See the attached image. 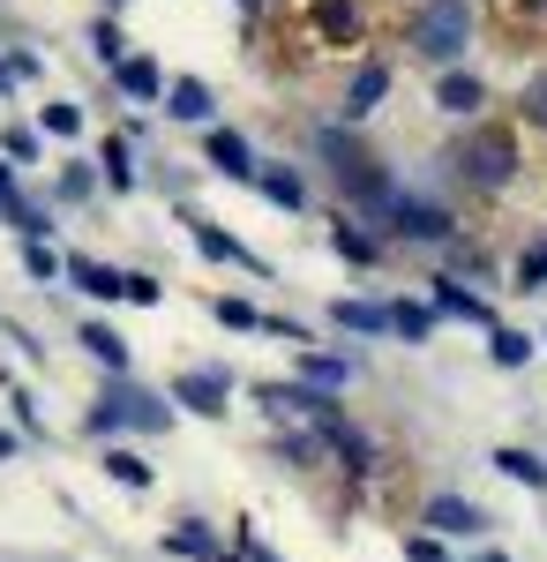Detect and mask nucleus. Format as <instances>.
<instances>
[{"instance_id": "f257e3e1", "label": "nucleus", "mask_w": 547, "mask_h": 562, "mask_svg": "<svg viewBox=\"0 0 547 562\" xmlns=\"http://www.w3.org/2000/svg\"><path fill=\"white\" fill-rule=\"evenodd\" d=\"M413 45H421V60H435V68H458V53L472 45V0H421Z\"/></svg>"}, {"instance_id": "f03ea898", "label": "nucleus", "mask_w": 547, "mask_h": 562, "mask_svg": "<svg viewBox=\"0 0 547 562\" xmlns=\"http://www.w3.org/2000/svg\"><path fill=\"white\" fill-rule=\"evenodd\" d=\"M450 166H458V180H472V188H510V173H517V143L495 135V128L458 135V143H450Z\"/></svg>"}, {"instance_id": "7ed1b4c3", "label": "nucleus", "mask_w": 547, "mask_h": 562, "mask_svg": "<svg viewBox=\"0 0 547 562\" xmlns=\"http://www.w3.org/2000/svg\"><path fill=\"white\" fill-rule=\"evenodd\" d=\"M166 420H172V413L158 405V397H150V390H135V383L105 390V405L90 413V428H98V435H113V428H143V435H158Z\"/></svg>"}, {"instance_id": "20e7f679", "label": "nucleus", "mask_w": 547, "mask_h": 562, "mask_svg": "<svg viewBox=\"0 0 547 562\" xmlns=\"http://www.w3.org/2000/svg\"><path fill=\"white\" fill-rule=\"evenodd\" d=\"M323 150H331L337 180H345V195H368V203H382L390 211V180H382V166L368 158V150H353L345 135H323Z\"/></svg>"}, {"instance_id": "39448f33", "label": "nucleus", "mask_w": 547, "mask_h": 562, "mask_svg": "<svg viewBox=\"0 0 547 562\" xmlns=\"http://www.w3.org/2000/svg\"><path fill=\"white\" fill-rule=\"evenodd\" d=\"M308 31L323 45H360L368 38V8L360 0H308Z\"/></svg>"}, {"instance_id": "423d86ee", "label": "nucleus", "mask_w": 547, "mask_h": 562, "mask_svg": "<svg viewBox=\"0 0 547 562\" xmlns=\"http://www.w3.org/2000/svg\"><path fill=\"white\" fill-rule=\"evenodd\" d=\"M255 397H263V405H278V413H308L315 428H337V420H345L331 390H308V383H263Z\"/></svg>"}, {"instance_id": "0eeeda50", "label": "nucleus", "mask_w": 547, "mask_h": 562, "mask_svg": "<svg viewBox=\"0 0 547 562\" xmlns=\"http://www.w3.org/2000/svg\"><path fill=\"white\" fill-rule=\"evenodd\" d=\"M390 217L405 240H450V211L443 203H421V195H390Z\"/></svg>"}, {"instance_id": "6e6552de", "label": "nucleus", "mask_w": 547, "mask_h": 562, "mask_svg": "<svg viewBox=\"0 0 547 562\" xmlns=\"http://www.w3.org/2000/svg\"><path fill=\"white\" fill-rule=\"evenodd\" d=\"M225 397H233V375H225V368H196V375H180V405L203 413V420L225 413Z\"/></svg>"}, {"instance_id": "1a4fd4ad", "label": "nucleus", "mask_w": 547, "mask_h": 562, "mask_svg": "<svg viewBox=\"0 0 547 562\" xmlns=\"http://www.w3.org/2000/svg\"><path fill=\"white\" fill-rule=\"evenodd\" d=\"M421 525H435L443 540H472V532H480V525H488V518H480V510H472L465 495H427Z\"/></svg>"}, {"instance_id": "9d476101", "label": "nucleus", "mask_w": 547, "mask_h": 562, "mask_svg": "<svg viewBox=\"0 0 547 562\" xmlns=\"http://www.w3.org/2000/svg\"><path fill=\"white\" fill-rule=\"evenodd\" d=\"M172 555H188V562H233V548H225V540H217L211 525H196V518H180L172 525V540H166Z\"/></svg>"}, {"instance_id": "9b49d317", "label": "nucleus", "mask_w": 547, "mask_h": 562, "mask_svg": "<svg viewBox=\"0 0 547 562\" xmlns=\"http://www.w3.org/2000/svg\"><path fill=\"white\" fill-rule=\"evenodd\" d=\"M211 166L225 180H255V173H263L255 150H248V135H233V128H211Z\"/></svg>"}, {"instance_id": "f8f14e48", "label": "nucleus", "mask_w": 547, "mask_h": 562, "mask_svg": "<svg viewBox=\"0 0 547 562\" xmlns=\"http://www.w3.org/2000/svg\"><path fill=\"white\" fill-rule=\"evenodd\" d=\"M435 307H443V315H458V323H480V330H495V307L480 301V293H465L458 278H435Z\"/></svg>"}, {"instance_id": "ddd939ff", "label": "nucleus", "mask_w": 547, "mask_h": 562, "mask_svg": "<svg viewBox=\"0 0 547 562\" xmlns=\"http://www.w3.org/2000/svg\"><path fill=\"white\" fill-rule=\"evenodd\" d=\"M435 105H443V113H480V105H488V90H480V76H465V68H443V83H435Z\"/></svg>"}, {"instance_id": "4468645a", "label": "nucleus", "mask_w": 547, "mask_h": 562, "mask_svg": "<svg viewBox=\"0 0 547 562\" xmlns=\"http://www.w3.org/2000/svg\"><path fill=\"white\" fill-rule=\"evenodd\" d=\"M382 90H390V68H382V60H368V68H360V76L345 83V121H368Z\"/></svg>"}, {"instance_id": "2eb2a0df", "label": "nucleus", "mask_w": 547, "mask_h": 562, "mask_svg": "<svg viewBox=\"0 0 547 562\" xmlns=\"http://www.w3.org/2000/svg\"><path fill=\"white\" fill-rule=\"evenodd\" d=\"M188 225H196V248H203V256H211V262H241V270H263V262H255L248 248L233 240V233H217L211 217H188Z\"/></svg>"}, {"instance_id": "dca6fc26", "label": "nucleus", "mask_w": 547, "mask_h": 562, "mask_svg": "<svg viewBox=\"0 0 547 562\" xmlns=\"http://www.w3.org/2000/svg\"><path fill=\"white\" fill-rule=\"evenodd\" d=\"M166 113L172 121H211L217 105H211V90L196 83V76H180V83H166Z\"/></svg>"}, {"instance_id": "f3484780", "label": "nucleus", "mask_w": 547, "mask_h": 562, "mask_svg": "<svg viewBox=\"0 0 547 562\" xmlns=\"http://www.w3.org/2000/svg\"><path fill=\"white\" fill-rule=\"evenodd\" d=\"M68 278H76L83 293H98V301H121V293H127V270H105V262H90V256L68 262Z\"/></svg>"}, {"instance_id": "a211bd4d", "label": "nucleus", "mask_w": 547, "mask_h": 562, "mask_svg": "<svg viewBox=\"0 0 547 562\" xmlns=\"http://www.w3.org/2000/svg\"><path fill=\"white\" fill-rule=\"evenodd\" d=\"M263 195H270V203H278V211H308V180L293 173V166H263Z\"/></svg>"}, {"instance_id": "6ab92c4d", "label": "nucleus", "mask_w": 547, "mask_h": 562, "mask_svg": "<svg viewBox=\"0 0 547 562\" xmlns=\"http://www.w3.org/2000/svg\"><path fill=\"white\" fill-rule=\"evenodd\" d=\"M337 330H353V338H368V330H390V307L382 301H337Z\"/></svg>"}, {"instance_id": "aec40b11", "label": "nucleus", "mask_w": 547, "mask_h": 562, "mask_svg": "<svg viewBox=\"0 0 547 562\" xmlns=\"http://www.w3.org/2000/svg\"><path fill=\"white\" fill-rule=\"evenodd\" d=\"M495 465H503L510 480H525V487L547 495V458H533V450H495Z\"/></svg>"}, {"instance_id": "412c9836", "label": "nucleus", "mask_w": 547, "mask_h": 562, "mask_svg": "<svg viewBox=\"0 0 547 562\" xmlns=\"http://www.w3.org/2000/svg\"><path fill=\"white\" fill-rule=\"evenodd\" d=\"M390 330H398V338H427V330H435V307H421V301H390Z\"/></svg>"}, {"instance_id": "4be33fe9", "label": "nucleus", "mask_w": 547, "mask_h": 562, "mask_svg": "<svg viewBox=\"0 0 547 562\" xmlns=\"http://www.w3.org/2000/svg\"><path fill=\"white\" fill-rule=\"evenodd\" d=\"M121 90H127V98H158V90H166L158 60H121Z\"/></svg>"}, {"instance_id": "5701e85b", "label": "nucleus", "mask_w": 547, "mask_h": 562, "mask_svg": "<svg viewBox=\"0 0 547 562\" xmlns=\"http://www.w3.org/2000/svg\"><path fill=\"white\" fill-rule=\"evenodd\" d=\"M83 346L105 360V368H127V338L121 330H105V323H83Z\"/></svg>"}, {"instance_id": "b1692460", "label": "nucleus", "mask_w": 547, "mask_h": 562, "mask_svg": "<svg viewBox=\"0 0 547 562\" xmlns=\"http://www.w3.org/2000/svg\"><path fill=\"white\" fill-rule=\"evenodd\" d=\"M300 375H308L315 390H337L353 368H345V360H331V352H300Z\"/></svg>"}, {"instance_id": "393cba45", "label": "nucleus", "mask_w": 547, "mask_h": 562, "mask_svg": "<svg viewBox=\"0 0 547 562\" xmlns=\"http://www.w3.org/2000/svg\"><path fill=\"white\" fill-rule=\"evenodd\" d=\"M488 346H495V368H525V360H533V338H525V330H495Z\"/></svg>"}, {"instance_id": "a878e982", "label": "nucleus", "mask_w": 547, "mask_h": 562, "mask_svg": "<svg viewBox=\"0 0 547 562\" xmlns=\"http://www.w3.org/2000/svg\"><path fill=\"white\" fill-rule=\"evenodd\" d=\"M105 473L121 480V487H150V465H143L135 450H113V458H105Z\"/></svg>"}, {"instance_id": "bb28decb", "label": "nucleus", "mask_w": 547, "mask_h": 562, "mask_svg": "<svg viewBox=\"0 0 547 562\" xmlns=\"http://www.w3.org/2000/svg\"><path fill=\"white\" fill-rule=\"evenodd\" d=\"M517 113H525V121H533V128L547 135V68L533 76V83H525V98H517Z\"/></svg>"}, {"instance_id": "cd10ccee", "label": "nucleus", "mask_w": 547, "mask_h": 562, "mask_svg": "<svg viewBox=\"0 0 547 562\" xmlns=\"http://www.w3.org/2000/svg\"><path fill=\"white\" fill-rule=\"evenodd\" d=\"M331 240H337V256H345V262H376V240H368V233H353V225H337Z\"/></svg>"}, {"instance_id": "c85d7f7f", "label": "nucleus", "mask_w": 547, "mask_h": 562, "mask_svg": "<svg viewBox=\"0 0 547 562\" xmlns=\"http://www.w3.org/2000/svg\"><path fill=\"white\" fill-rule=\"evenodd\" d=\"M98 166H105V180H113V188H127V180H135V166H127V143H105V158H98Z\"/></svg>"}, {"instance_id": "c756f323", "label": "nucleus", "mask_w": 547, "mask_h": 562, "mask_svg": "<svg viewBox=\"0 0 547 562\" xmlns=\"http://www.w3.org/2000/svg\"><path fill=\"white\" fill-rule=\"evenodd\" d=\"M217 323H225V330H255L263 315H255L248 301H217Z\"/></svg>"}, {"instance_id": "7c9ffc66", "label": "nucleus", "mask_w": 547, "mask_h": 562, "mask_svg": "<svg viewBox=\"0 0 547 562\" xmlns=\"http://www.w3.org/2000/svg\"><path fill=\"white\" fill-rule=\"evenodd\" d=\"M525 285H533V293L547 285V233L533 240V248H525Z\"/></svg>"}, {"instance_id": "2f4dec72", "label": "nucleus", "mask_w": 547, "mask_h": 562, "mask_svg": "<svg viewBox=\"0 0 547 562\" xmlns=\"http://www.w3.org/2000/svg\"><path fill=\"white\" fill-rule=\"evenodd\" d=\"M121 301H135V307H158V278H143V270H127V293Z\"/></svg>"}, {"instance_id": "473e14b6", "label": "nucleus", "mask_w": 547, "mask_h": 562, "mask_svg": "<svg viewBox=\"0 0 547 562\" xmlns=\"http://www.w3.org/2000/svg\"><path fill=\"white\" fill-rule=\"evenodd\" d=\"M45 128H53V135H76V128H83V113H76V105H45Z\"/></svg>"}, {"instance_id": "72a5a7b5", "label": "nucleus", "mask_w": 547, "mask_h": 562, "mask_svg": "<svg viewBox=\"0 0 547 562\" xmlns=\"http://www.w3.org/2000/svg\"><path fill=\"white\" fill-rule=\"evenodd\" d=\"M90 45H98V53H105V60L121 68V31H113V23H98V31H90Z\"/></svg>"}, {"instance_id": "f704fd0d", "label": "nucleus", "mask_w": 547, "mask_h": 562, "mask_svg": "<svg viewBox=\"0 0 547 562\" xmlns=\"http://www.w3.org/2000/svg\"><path fill=\"white\" fill-rule=\"evenodd\" d=\"M405 555H413V562H443V548H435V540H421V532H413V540H405Z\"/></svg>"}, {"instance_id": "c9c22d12", "label": "nucleus", "mask_w": 547, "mask_h": 562, "mask_svg": "<svg viewBox=\"0 0 547 562\" xmlns=\"http://www.w3.org/2000/svg\"><path fill=\"white\" fill-rule=\"evenodd\" d=\"M241 555H248V562H278V555H270V548H248V540H241Z\"/></svg>"}, {"instance_id": "e433bc0d", "label": "nucleus", "mask_w": 547, "mask_h": 562, "mask_svg": "<svg viewBox=\"0 0 547 562\" xmlns=\"http://www.w3.org/2000/svg\"><path fill=\"white\" fill-rule=\"evenodd\" d=\"M8 458H15V435H0V465H8Z\"/></svg>"}, {"instance_id": "4c0bfd02", "label": "nucleus", "mask_w": 547, "mask_h": 562, "mask_svg": "<svg viewBox=\"0 0 547 562\" xmlns=\"http://www.w3.org/2000/svg\"><path fill=\"white\" fill-rule=\"evenodd\" d=\"M517 8H533V15H547V0H517Z\"/></svg>"}, {"instance_id": "58836bf2", "label": "nucleus", "mask_w": 547, "mask_h": 562, "mask_svg": "<svg viewBox=\"0 0 547 562\" xmlns=\"http://www.w3.org/2000/svg\"><path fill=\"white\" fill-rule=\"evenodd\" d=\"M0 195H8V173H0Z\"/></svg>"}, {"instance_id": "ea45409f", "label": "nucleus", "mask_w": 547, "mask_h": 562, "mask_svg": "<svg viewBox=\"0 0 547 562\" xmlns=\"http://www.w3.org/2000/svg\"><path fill=\"white\" fill-rule=\"evenodd\" d=\"M480 562H503V555H480Z\"/></svg>"}]
</instances>
